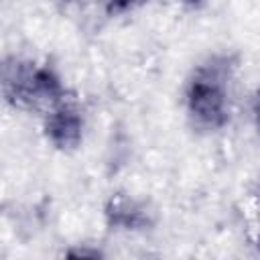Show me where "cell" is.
<instances>
[{
    "instance_id": "obj_3",
    "label": "cell",
    "mask_w": 260,
    "mask_h": 260,
    "mask_svg": "<svg viewBox=\"0 0 260 260\" xmlns=\"http://www.w3.org/2000/svg\"><path fill=\"white\" fill-rule=\"evenodd\" d=\"M45 134L51 140V144L61 150H71L79 146L83 136L81 114L69 104L57 106L45 120Z\"/></svg>"
},
{
    "instance_id": "obj_6",
    "label": "cell",
    "mask_w": 260,
    "mask_h": 260,
    "mask_svg": "<svg viewBox=\"0 0 260 260\" xmlns=\"http://www.w3.org/2000/svg\"><path fill=\"white\" fill-rule=\"evenodd\" d=\"M187 6H199V4H203L205 0H183Z\"/></svg>"
},
{
    "instance_id": "obj_5",
    "label": "cell",
    "mask_w": 260,
    "mask_h": 260,
    "mask_svg": "<svg viewBox=\"0 0 260 260\" xmlns=\"http://www.w3.org/2000/svg\"><path fill=\"white\" fill-rule=\"evenodd\" d=\"M142 2H146V0H104V8L108 14L114 16V14H124L132 8L140 6Z\"/></svg>"
},
{
    "instance_id": "obj_1",
    "label": "cell",
    "mask_w": 260,
    "mask_h": 260,
    "mask_svg": "<svg viewBox=\"0 0 260 260\" xmlns=\"http://www.w3.org/2000/svg\"><path fill=\"white\" fill-rule=\"evenodd\" d=\"M230 67L225 59H211L199 65L187 83V112L205 130L221 128L230 118L228 100Z\"/></svg>"
},
{
    "instance_id": "obj_2",
    "label": "cell",
    "mask_w": 260,
    "mask_h": 260,
    "mask_svg": "<svg viewBox=\"0 0 260 260\" xmlns=\"http://www.w3.org/2000/svg\"><path fill=\"white\" fill-rule=\"evenodd\" d=\"M4 93L14 104H59L65 95V87L49 67L14 63L4 69Z\"/></svg>"
},
{
    "instance_id": "obj_4",
    "label": "cell",
    "mask_w": 260,
    "mask_h": 260,
    "mask_svg": "<svg viewBox=\"0 0 260 260\" xmlns=\"http://www.w3.org/2000/svg\"><path fill=\"white\" fill-rule=\"evenodd\" d=\"M108 217H112V223L124 225V228H136L142 223V213L136 209L130 201H112L108 207Z\"/></svg>"
},
{
    "instance_id": "obj_7",
    "label": "cell",
    "mask_w": 260,
    "mask_h": 260,
    "mask_svg": "<svg viewBox=\"0 0 260 260\" xmlns=\"http://www.w3.org/2000/svg\"><path fill=\"white\" fill-rule=\"evenodd\" d=\"M256 118H258V126H260V106L256 108Z\"/></svg>"
}]
</instances>
